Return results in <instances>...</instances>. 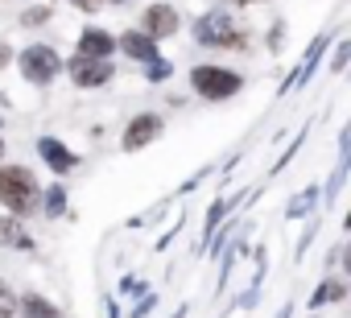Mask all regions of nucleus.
<instances>
[{"label": "nucleus", "mask_w": 351, "mask_h": 318, "mask_svg": "<svg viewBox=\"0 0 351 318\" xmlns=\"http://www.w3.org/2000/svg\"><path fill=\"white\" fill-rule=\"evenodd\" d=\"M0 203H5L13 215L34 211V203H38V182H34V174H29L25 166H5V170H0Z\"/></svg>", "instance_id": "obj_1"}, {"label": "nucleus", "mask_w": 351, "mask_h": 318, "mask_svg": "<svg viewBox=\"0 0 351 318\" xmlns=\"http://www.w3.org/2000/svg\"><path fill=\"white\" fill-rule=\"evenodd\" d=\"M195 38H199V46H211V50H240V46L248 42V34H244L223 9L207 13V17L195 25Z\"/></svg>", "instance_id": "obj_2"}, {"label": "nucleus", "mask_w": 351, "mask_h": 318, "mask_svg": "<svg viewBox=\"0 0 351 318\" xmlns=\"http://www.w3.org/2000/svg\"><path fill=\"white\" fill-rule=\"evenodd\" d=\"M191 87H195L203 99L219 103V99H232V95L244 87V79H240L236 71H228V66H195V71H191Z\"/></svg>", "instance_id": "obj_3"}, {"label": "nucleus", "mask_w": 351, "mask_h": 318, "mask_svg": "<svg viewBox=\"0 0 351 318\" xmlns=\"http://www.w3.org/2000/svg\"><path fill=\"white\" fill-rule=\"evenodd\" d=\"M21 75H25L34 87L54 83V79L62 75V58H58V50H54V46H29V50H21Z\"/></svg>", "instance_id": "obj_4"}, {"label": "nucleus", "mask_w": 351, "mask_h": 318, "mask_svg": "<svg viewBox=\"0 0 351 318\" xmlns=\"http://www.w3.org/2000/svg\"><path fill=\"white\" fill-rule=\"evenodd\" d=\"M66 75L75 79V87H104L116 71H112V62H108V58H87V54H75V58L66 62Z\"/></svg>", "instance_id": "obj_5"}, {"label": "nucleus", "mask_w": 351, "mask_h": 318, "mask_svg": "<svg viewBox=\"0 0 351 318\" xmlns=\"http://www.w3.org/2000/svg\"><path fill=\"white\" fill-rule=\"evenodd\" d=\"M153 136H161V116L141 112V116H132L128 128H124V149H128V153H132V149H145Z\"/></svg>", "instance_id": "obj_6"}, {"label": "nucleus", "mask_w": 351, "mask_h": 318, "mask_svg": "<svg viewBox=\"0 0 351 318\" xmlns=\"http://www.w3.org/2000/svg\"><path fill=\"white\" fill-rule=\"evenodd\" d=\"M178 13H173L169 5H149L145 9V34L157 42V38H169V34H178Z\"/></svg>", "instance_id": "obj_7"}, {"label": "nucleus", "mask_w": 351, "mask_h": 318, "mask_svg": "<svg viewBox=\"0 0 351 318\" xmlns=\"http://www.w3.org/2000/svg\"><path fill=\"white\" fill-rule=\"evenodd\" d=\"M38 153H42V162H46L54 174H66V170H75V153H71L62 140H54V136H42V140H38Z\"/></svg>", "instance_id": "obj_8"}, {"label": "nucleus", "mask_w": 351, "mask_h": 318, "mask_svg": "<svg viewBox=\"0 0 351 318\" xmlns=\"http://www.w3.org/2000/svg\"><path fill=\"white\" fill-rule=\"evenodd\" d=\"M128 58H141V62H149V58H157V42L145 34V29H128V34H120V42H116Z\"/></svg>", "instance_id": "obj_9"}, {"label": "nucleus", "mask_w": 351, "mask_h": 318, "mask_svg": "<svg viewBox=\"0 0 351 318\" xmlns=\"http://www.w3.org/2000/svg\"><path fill=\"white\" fill-rule=\"evenodd\" d=\"M116 50V38L108 34V29H83L79 34V54H87V58H108Z\"/></svg>", "instance_id": "obj_10"}, {"label": "nucleus", "mask_w": 351, "mask_h": 318, "mask_svg": "<svg viewBox=\"0 0 351 318\" xmlns=\"http://www.w3.org/2000/svg\"><path fill=\"white\" fill-rule=\"evenodd\" d=\"M0 248H34V240H29V232L17 215L0 219Z\"/></svg>", "instance_id": "obj_11"}, {"label": "nucleus", "mask_w": 351, "mask_h": 318, "mask_svg": "<svg viewBox=\"0 0 351 318\" xmlns=\"http://www.w3.org/2000/svg\"><path fill=\"white\" fill-rule=\"evenodd\" d=\"M17 310H21V318H62L58 306L46 302L42 293H25V297H17Z\"/></svg>", "instance_id": "obj_12"}, {"label": "nucleus", "mask_w": 351, "mask_h": 318, "mask_svg": "<svg viewBox=\"0 0 351 318\" xmlns=\"http://www.w3.org/2000/svg\"><path fill=\"white\" fill-rule=\"evenodd\" d=\"M343 297H347V289H343V281H326L322 289H314V297H310V306L318 310L322 302H343Z\"/></svg>", "instance_id": "obj_13"}, {"label": "nucleus", "mask_w": 351, "mask_h": 318, "mask_svg": "<svg viewBox=\"0 0 351 318\" xmlns=\"http://www.w3.org/2000/svg\"><path fill=\"white\" fill-rule=\"evenodd\" d=\"M66 211V191L62 186H50L46 191V215H62Z\"/></svg>", "instance_id": "obj_14"}, {"label": "nucleus", "mask_w": 351, "mask_h": 318, "mask_svg": "<svg viewBox=\"0 0 351 318\" xmlns=\"http://www.w3.org/2000/svg\"><path fill=\"white\" fill-rule=\"evenodd\" d=\"M13 314H17V293L0 281V318H13Z\"/></svg>", "instance_id": "obj_15"}, {"label": "nucleus", "mask_w": 351, "mask_h": 318, "mask_svg": "<svg viewBox=\"0 0 351 318\" xmlns=\"http://www.w3.org/2000/svg\"><path fill=\"white\" fill-rule=\"evenodd\" d=\"M149 79L153 83H165L169 79V62L165 58H149Z\"/></svg>", "instance_id": "obj_16"}, {"label": "nucleus", "mask_w": 351, "mask_h": 318, "mask_svg": "<svg viewBox=\"0 0 351 318\" xmlns=\"http://www.w3.org/2000/svg\"><path fill=\"white\" fill-rule=\"evenodd\" d=\"M310 199H314V191H306L302 199H293V207H289V215H306V211H310Z\"/></svg>", "instance_id": "obj_17"}, {"label": "nucleus", "mask_w": 351, "mask_h": 318, "mask_svg": "<svg viewBox=\"0 0 351 318\" xmlns=\"http://www.w3.org/2000/svg\"><path fill=\"white\" fill-rule=\"evenodd\" d=\"M223 211H228V203H215V211L207 215V236H211V228H215V223L223 219Z\"/></svg>", "instance_id": "obj_18"}, {"label": "nucleus", "mask_w": 351, "mask_h": 318, "mask_svg": "<svg viewBox=\"0 0 351 318\" xmlns=\"http://www.w3.org/2000/svg\"><path fill=\"white\" fill-rule=\"evenodd\" d=\"M79 9H95V5H104V0H75Z\"/></svg>", "instance_id": "obj_19"}, {"label": "nucleus", "mask_w": 351, "mask_h": 318, "mask_svg": "<svg viewBox=\"0 0 351 318\" xmlns=\"http://www.w3.org/2000/svg\"><path fill=\"white\" fill-rule=\"evenodd\" d=\"M5 58H9V50H5V46H0V62H5Z\"/></svg>", "instance_id": "obj_20"}, {"label": "nucleus", "mask_w": 351, "mask_h": 318, "mask_svg": "<svg viewBox=\"0 0 351 318\" xmlns=\"http://www.w3.org/2000/svg\"><path fill=\"white\" fill-rule=\"evenodd\" d=\"M0 153H5V140H0Z\"/></svg>", "instance_id": "obj_21"}, {"label": "nucleus", "mask_w": 351, "mask_h": 318, "mask_svg": "<svg viewBox=\"0 0 351 318\" xmlns=\"http://www.w3.org/2000/svg\"><path fill=\"white\" fill-rule=\"evenodd\" d=\"M244 5H248V0H244Z\"/></svg>", "instance_id": "obj_22"}]
</instances>
